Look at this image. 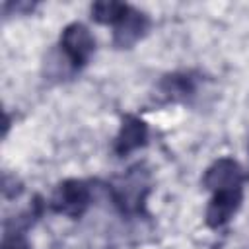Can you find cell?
I'll return each mask as SVG.
<instances>
[{
  "label": "cell",
  "mask_w": 249,
  "mask_h": 249,
  "mask_svg": "<svg viewBox=\"0 0 249 249\" xmlns=\"http://www.w3.org/2000/svg\"><path fill=\"white\" fill-rule=\"evenodd\" d=\"M150 175L140 165L126 171L109 185V195L113 204L126 216H140L146 210V198L150 195Z\"/></svg>",
  "instance_id": "6da1fadb"
},
{
  "label": "cell",
  "mask_w": 249,
  "mask_h": 249,
  "mask_svg": "<svg viewBox=\"0 0 249 249\" xmlns=\"http://www.w3.org/2000/svg\"><path fill=\"white\" fill-rule=\"evenodd\" d=\"M91 200H93V193L88 181L64 179L54 187L49 198V208L54 214L78 220L88 212V208L91 206Z\"/></svg>",
  "instance_id": "7a4b0ae2"
},
{
  "label": "cell",
  "mask_w": 249,
  "mask_h": 249,
  "mask_svg": "<svg viewBox=\"0 0 249 249\" xmlns=\"http://www.w3.org/2000/svg\"><path fill=\"white\" fill-rule=\"evenodd\" d=\"M56 51L66 60V64L72 68V72L78 74L91 60L95 53V39L84 23L72 21L62 29Z\"/></svg>",
  "instance_id": "3957f363"
},
{
  "label": "cell",
  "mask_w": 249,
  "mask_h": 249,
  "mask_svg": "<svg viewBox=\"0 0 249 249\" xmlns=\"http://www.w3.org/2000/svg\"><path fill=\"white\" fill-rule=\"evenodd\" d=\"M152 27V19L146 12L128 4L123 18L113 25V47L115 49H132L142 41Z\"/></svg>",
  "instance_id": "277c9868"
},
{
  "label": "cell",
  "mask_w": 249,
  "mask_h": 249,
  "mask_svg": "<svg viewBox=\"0 0 249 249\" xmlns=\"http://www.w3.org/2000/svg\"><path fill=\"white\" fill-rule=\"evenodd\" d=\"M243 204V187L239 189H220L214 191L206 210H204V222L210 230H220L239 212Z\"/></svg>",
  "instance_id": "5b68a950"
},
{
  "label": "cell",
  "mask_w": 249,
  "mask_h": 249,
  "mask_svg": "<svg viewBox=\"0 0 249 249\" xmlns=\"http://www.w3.org/2000/svg\"><path fill=\"white\" fill-rule=\"evenodd\" d=\"M148 124L144 119L136 117V115H123L121 119V126H119V132L113 140V152L117 158H126L130 156L132 152L144 148L148 144Z\"/></svg>",
  "instance_id": "8992f818"
},
{
  "label": "cell",
  "mask_w": 249,
  "mask_h": 249,
  "mask_svg": "<svg viewBox=\"0 0 249 249\" xmlns=\"http://www.w3.org/2000/svg\"><path fill=\"white\" fill-rule=\"evenodd\" d=\"M243 181H245V175L241 165L228 156L214 160L202 175V187L210 193L220 189H239L243 187Z\"/></svg>",
  "instance_id": "52a82bcc"
},
{
  "label": "cell",
  "mask_w": 249,
  "mask_h": 249,
  "mask_svg": "<svg viewBox=\"0 0 249 249\" xmlns=\"http://www.w3.org/2000/svg\"><path fill=\"white\" fill-rule=\"evenodd\" d=\"M158 91L173 103H187L198 91V76L193 72H169L160 78Z\"/></svg>",
  "instance_id": "ba28073f"
},
{
  "label": "cell",
  "mask_w": 249,
  "mask_h": 249,
  "mask_svg": "<svg viewBox=\"0 0 249 249\" xmlns=\"http://www.w3.org/2000/svg\"><path fill=\"white\" fill-rule=\"evenodd\" d=\"M128 4L124 2H113V0H101V2H93L89 6V16L95 23H101V25H115L123 14L126 12Z\"/></svg>",
  "instance_id": "9c48e42d"
},
{
  "label": "cell",
  "mask_w": 249,
  "mask_h": 249,
  "mask_svg": "<svg viewBox=\"0 0 249 249\" xmlns=\"http://www.w3.org/2000/svg\"><path fill=\"white\" fill-rule=\"evenodd\" d=\"M2 249H31V245L25 239V233L23 231L6 228L4 237H2Z\"/></svg>",
  "instance_id": "30bf717a"
},
{
  "label": "cell",
  "mask_w": 249,
  "mask_h": 249,
  "mask_svg": "<svg viewBox=\"0 0 249 249\" xmlns=\"http://www.w3.org/2000/svg\"><path fill=\"white\" fill-rule=\"evenodd\" d=\"M33 8H35L33 2H23V0H21V2H4V4H2V14H4L6 18H8L12 12L19 16V14H29V12H33Z\"/></svg>",
  "instance_id": "8fae6325"
}]
</instances>
